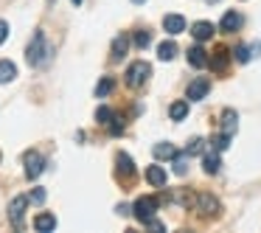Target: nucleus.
I'll return each mask as SVG.
<instances>
[{
    "label": "nucleus",
    "mask_w": 261,
    "mask_h": 233,
    "mask_svg": "<svg viewBox=\"0 0 261 233\" xmlns=\"http://www.w3.org/2000/svg\"><path fill=\"white\" fill-rule=\"evenodd\" d=\"M188 65H191V68H205V65H208V57H205V51L199 45L188 48Z\"/></svg>",
    "instance_id": "f3484780"
},
{
    "label": "nucleus",
    "mask_w": 261,
    "mask_h": 233,
    "mask_svg": "<svg viewBox=\"0 0 261 233\" xmlns=\"http://www.w3.org/2000/svg\"><path fill=\"white\" fill-rule=\"evenodd\" d=\"M126 51H129V37L126 34H118L113 40V48H110V57H113V62H121V59L126 57Z\"/></svg>",
    "instance_id": "1a4fd4ad"
},
{
    "label": "nucleus",
    "mask_w": 261,
    "mask_h": 233,
    "mask_svg": "<svg viewBox=\"0 0 261 233\" xmlns=\"http://www.w3.org/2000/svg\"><path fill=\"white\" fill-rule=\"evenodd\" d=\"M23 163H25V177H29V180H37V177L45 171V158H42L40 152H34V149H31V152H25Z\"/></svg>",
    "instance_id": "39448f33"
},
{
    "label": "nucleus",
    "mask_w": 261,
    "mask_h": 233,
    "mask_svg": "<svg viewBox=\"0 0 261 233\" xmlns=\"http://www.w3.org/2000/svg\"><path fill=\"white\" fill-rule=\"evenodd\" d=\"M115 171H118V180H132L135 177V163L126 152H118L115 154Z\"/></svg>",
    "instance_id": "423d86ee"
},
{
    "label": "nucleus",
    "mask_w": 261,
    "mask_h": 233,
    "mask_svg": "<svg viewBox=\"0 0 261 233\" xmlns=\"http://www.w3.org/2000/svg\"><path fill=\"white\" fill-rule=\"evenodd\" d=\"M113 87H115V82L110 79V76H104V79H101V82H98V85H96V96H98V98L110 96V93H113Z\"/></svg>",
    "instance_id": "4be33fe9"
},
{
    "label": "nucleus",
    "mask_w": 261,
    "mask_h": 233,
    "mask_svg": "<svg viewBox=\"0 0 261 233\" xmlns=\"http://www.w3.org/2000/svg\"><path fill=\"white\" fill-rule=\"evenodd\" d=\"M242 14L239 12H225V17H222V23H219V31L222 34H233V31H239L242 29Z\"/></svg>",
    "instance_id": "6e6552de"
},
{
    "label": "nucleus",
    "mask_w": 261,
    "mask_h": 233,
    "mask_svg": "<svg viewBox=\"0 0 261 233\" xmlns=\"http://www.w3.org/2000/svg\"><path fill=\"white\" fill-rule=\"evenodd\" d=\"M135 45L138 48H149V45H152V31H138V34H135Z\"/></svg>",
    "instance_id": "bb28decb"
},
{
    "label": "nucleus",
    "mask_w": 261,
    "mask_h": 233,
    "mask_svg": "<svg viewBox=\"0 0 261 233\" xmlns=\"http://www.w3.org/2000/svg\"><path fill=\"white\" fill-rule=\"evenodd\" d=\"M208 3H216V0H208Z\"/></svg>",
    "instance_id": "f704fd0d"
},
{
    "label": "nucleus",
    "mask_w": 261,
    "mask_h": 233,
    "mask_svg": "<svg viewBox=\"0 0 261 233\" xmlns=\"http://www.w3.org/2000/svg\"><path fill=\"white\" fill-rule=\"evenodd\" d=\"M110 132H113V135H121V132H124V124H121V118H113V124H110Z\"/></svg>",
    "instance_id": "7c9ffc66"
},
{
    "label": "nucleus",
    "mask_w": 261,
    "mask_h": 233,
    "mask_svg": "<svg viewBox=\"0 0 261 233\" xmlns=\"http://www.w3.org/2000/svg\"><path fill=\"white\" fill-rule=\"evenodd\" d=\"M132 3H138V6H141V3H146V0H132Z\"/></svg>",
    "instance_id": "473e14b6"
},
{
    "label": "nucleus",
    "mask_w": 261,
    "mask_h": 233,
    "mask_svg": "<svg viewBox=\"0 0 261 233\" xmlns=\"http://www.w3.org/2000/svg\"><path fill=\"white\" fill-rule=\"evenodd\" d=\"M202 166H205V171H208V174H216V171L222 169V160H219V154H208V158L202 160Z\"/></svg>",
    "instance_id": "b1692460"
},
{
    "label": "nucleus",
    "mask_w": 261,
    "mask_h": 233,
    "mask_svg": "<svg viewBox=\"0 0 261 233\" xmlns=\"http://www.w3.org/2000/svg\"><path fill=\"white\" fill-rule=\"evenodd\" d=\"M208 65L216 70V73H225V70H227V48H222V45L216 48L214 57L208 59Z\"/></svg>",
    "instance_id": "ddd939ff"
},
{
    "label": "nucleus",
    "mask_w": 261,
    "mask_h": 233,
    "mask_svg": "<svg viewBox=\"0 0 261 233\" xmlns=\"http://www.w3.org/2000/svg\"><path fill=\"white\" fill-rule=\"evenodd\" d=\"M160 199L154 197H138L135 205H132V214H135L138 222H143V225H149V219H154V211H158Z\"/></svg>",
    "instance_id": "20e7f679"
},
{
    "label": "nucleus",
    "mask_w": 261,
    "mask_h": 233,
    "mask_svg": "<svg viewBox=\"0 0 261 233\" xmlns=\"http://www.w3.org/2000/svg\"><path fill=\"white\" fill-rule=\"evenodd\" d=\"M250 57H253V54H250V48H244V45H239L236 51H233V59H236V62H250Z\"/></svg>",
    "instance_id": "cd10ccee"
},
{
    "label": "nucleus",
    "mask_w": 261,
    "mask_h": 233,
    "mask_svg": "<svg viewBox=\"0 0 261 233\" xmlns=\"http://www.w3.org/2000/svg\"><path fill=\"white\" fill-rule=\"evenodd\" d=\"M174 171H177V174H186V171H188V166H186V158H180V154L174 158Z\"/></svg>",
    "instance_id": "c756f323"
},
{
    "label": "nucleus",
    "mask_w": 261,
    "mask_h": 233,
    "mask_svg": "<svg viewBox=\"0 0 261 233\" xmlns=\"http://www.w3.org/2000/svg\"><path fill=\"white\" fill-rule=\"evenodd\" d=\"M191 208L197 211V216H202V219H214V216H219L222 202L214 197V194H197L194 202H191Z\"/></svg>",
    "instance_id": "f03ea898"
},
{
    "label": "nucleus",
    "mask_w": 261,
    "mask_h": 233,
    "mask_svg": "<svg viewBox=\"0 0 261 233\" xmlns=\"http://www.w3.org/2000/svg\"><path fill=\"white\" fill-rule=\"evenodd\" d=\"M158 57L163 59V62H169V59H174V57H177V45H174V42H160V48H158Z\"/></svg>",
    "instance_id": "412c9836"
},
{
    "label": "nucleus",
    "mask_w": 261,
    "mask_h": 233,
    "mask_svg": "<svg viewBox=\"0 0 261 233\" xmlns=\"http://www.w3.org/2000/svg\"><path fill=\"white\" fill-rule=\"evenodd\" d=\"M169 115H171V121H182L188 115V104L186 101H174L169 107Z\"/></svg>",
    "instance_id": "aec40b11"
},
{
    "label": "nucleus",
    "mask_w": 261,
    "mask_h": 233,
    "mask_svg": "<svg viewBox=\"0 0 261 233\" xmlns=\"http://www.w3.org/2000/svg\"><path fill=\"white\" fill-rule=\"evenodd\" d=\"M25 208H29V197H14L12 202H9V219H12V225H23V214Z\"/></svg>",
    "instance_id": "0eeeda50"
},
{
    "label": "nucleus",
    "mask_w": 261,
    "mask_h": 233,
    "mask_svg": "<svg viewBox=\"0 0 261 233\" xmlns=\"http://www.w3.org/2000/svg\"><path fill=\"white\" fill-rule=\"evenodd\" d=\"M29 202H34V205H42V202H45V191H42V188H34V191L29 194Z\"/></svg>",
    "instance_id": "c85d7f7f"
},
{
    "label": "nucleus",
    "mask_w": 261,
    "mask_h": 233,
    "mask_svg": "<svg viewBox=\"0 0 261 233\" xmlns=\"http://www.w3.org/2000/svg\"><path fill=\"white\" fill-rule=\"evenodd\" d=\"M17 76V65L9 62V59H0V85H6Z\"/></svg>",
    "instance_id": "a211bd4d"
},
{
    "label": "nucleus",
    "mask_w": 261,
    "mask_h": 233,
    "mask_svg": "<svg viewBox=\"0 0 261 233\" xmlns=\"http://www.w3.org/2000/svg\"><path fill=\"white\" fill-rule=\"evenodd\" d=\"M154 158H158V160H174L177 158V149L171 146V143L160 141L158 146H154Z\"/></svg>",
    "instance_id": "6ab92c4d"
},
{
    "label": "nucleus",
    "mask_w": 261,
    "mask_h": 233,
    "mask_svg": "<svg viewBox=\"0 0 261 233\" xmlns=\"http://www.w3.org/2000/svg\"><path fill=\"white\" fill-rule=\"evenodd\" d=\"M146 183L154 188H163L166 186V169L163 166H149L146 169Z\"/></svg>",
    "instance_id": "f8f14e48"
},
{
    "label": "nucleus",
    "mask_w": 261,
    "mask_h": 233,
    "mask_svg": "<svg viewBox=\"0 0 261 233\" xmlns=\"http://www.w3.org/2000/svg\"><path fill=\"white\" fill-rule=\"evenodd\" d=\"M25 59H29L31 68H42V65L51 59V45H48V40H45L42 31H37V34L31 37V45H29V51H25Z\"/></svg>",
    "instance_id": "f257e3e1"
},
{
    "label": "nucleus",
    "mask_w": 261,
    "mask_h": 233,
    "mask_svg": "<svg viewBox=\"0 0 261 233\" xmlns=\"http://www.w3.org/2000/svg\"><path fill=\"white\" fill-rule=\"evenodd\" d=\"M54 227H57V216H54V214H37V219H34V230L48 233V230H54Z\"/></svg>",
    "instance_id": "dca6fc26"
},
{
    "label": "nucleus",
    "mask_w": 261,
    "mask_h": 233,
    "mask_svg": "<svg viewBox=\"0 0 261 233\" xmlns=\"http://www.w3.org/2000/svg\"><path fill=\"white\" fill-rule=\"evenodd\" d=\"M163 29L169 31L171 37L182 34V31H186V20H182L180 14H166V17H163Z\"/></svg>",
    "instance_id": "9b49d317"
},
{
    "label": "nucleus",
    "mask_w": 261,
    "mask_h": 233,
    "mask_svg": "<svg viewBox=\"0 0 261 233\" xmlns=\"http://www.w3.org/2000/svg\"><path fill=\"white\" fill-rule=\"evenodd\" d=\"M191 34H194V40H197V42H205V40H211V37H214V25L205 23V20H199V23H194Z\"/></svg>",
    "instance_id": "2eb2a0df"
},
{
    "label": "nucleus",
    "mask_w": 261,
    "mask_h": 233,
    "mask_svg": "<svg viewBox=\"0 0 261 233\" xmlns=\"http://www.w3.org/2000/svg\"><path fill=\"white\" fill-rule=\"evenodd\" d=\"M6 37H9V23L6 20H0V45L6 42Z\"/></svg>",
    "instance_id": "2f4dec72"
},
{
    "label": "nucleus",
    "mask_w": 261,
    "mask_h": 233,
    "mask_svg": "<svg viewBox=\"0 0 261 233\" xmlns=\"http://www.w3.org/2000/svg\"><path fill=\"white\" fill-rule=\"evenodd\" d=\"M149 76H152V65L138 59V62H132L129 68H126L124 79H126V85H129V87H143L149 82Z\"/></svg>",
    "instance_id": "7ed1b4c3"
},
{
    "label": "nucleus",
    "mask_w": 261,
    "mask_h": 233,
    "mask_svg": "<svg viewBox=\"0 0 261 233\" xmlns=\"http://www.w3.org/2000/svg\"><path fill=\"white\" fill-rule=\"evenodd\" d=\"M202 149H205L202 138H191V141H188V146H186V154H202Z\"/></svg>",
    "instance_id": "a878e982"
},
{
    "label": "nucleus",
    "mask_w": 261,
    "mask_h": 233,
    "mask_svg": "<svg viewBox=\"0 0 261 233\" xmlns=\"http://www.w3.org/2000/svg\"><path fill=\"white\" fill-rule=\"evenodd\" d=\"M211 146H214L216 152H225V149L230 146V135H227V132H222V135H214V141H211Z\"/></svg>",
    "instance_id": "393cba45"
},
{
    "label": "nucleus",
    "mask_w": 261,
    "mask_h": 233,
    "mask_svg": "<svg viewBox=\"0 0 261 233\" xmlns=\"http://www.w3.org/2000/svg\"><path fill=\"white\" fill-rule=\"evenodd\" d=\"M239 130V115L236 110H222V132H227V135H233V132Z\"/></svg>",
    "instance_id": "4468645a"
},
{
    "label": "nucleus",
    "mask_w": 261,
    "mask_h": 233,
    "mask_svg": "<svg viewBox=\"0 0 261 233\" xmlns=\"http://www.w3.org/2000/svg\"><path fill=\"white\" fill-rule=\"evenodd\" d=\"M73 3H76V6H82V0H73Z\"/></svg>",
    "instance_id": "72a5a7b5"
},
{
    "label": "nucleus",
    "mask_w": 261,
    "mask_h": 233,
    "mask_svg": "<svg viewBox=\"0 0 261 233\" xmlns=\"http://www.w3.org/2000/svg\"><path fill=\"white\" fill-rule=\"evenodd\" d=\"M208 90H211V82L208 79H197V82L188 85V98H191V101H199V98L208 96Z\"/></svg>",
    "instance_id": "9d476101"
},
{
    "label": "nucleus",
    "mask_w": 261,
    "mask_h": 233,
    "mask_svg": "<svg viewBox=\"0 0 261 233\" xmlns=\"http://www.w3.org/2000/svg\"><path fill=\"white\" fill-rule=\"evenodd\" d=\"M113 118H115V113H113L110 107H98V110H96V121H98L101 126H110V124H113Z\"/></svg>",
    "instance_id": "5701e85b"
}]
</instances>
